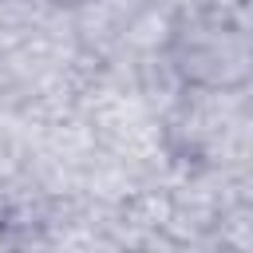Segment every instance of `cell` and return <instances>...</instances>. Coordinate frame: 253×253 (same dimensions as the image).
Segmentation results:
<instances>
[{
  "instance_id": "obj_1",
  "label": "cell",
  "mask_w": 253,
  "mask_h": 253,
  "mask_svg": "<svg viewBox=\"0 0 253 253\" xmlns=\"http://www.w3.org/2000/svg\"><path fill=\"white\" fill-rule=\"evenodd\" d=\"M170 67L194 91H241L249 83V32L225 12H194L170 32Z\"/></svg>"
}]
</instances>
